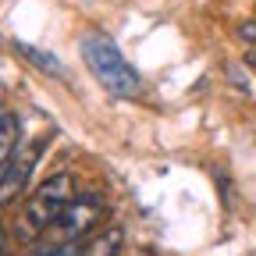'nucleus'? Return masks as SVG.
I'll return each instance as SVG.
<instances>
[{
	"mask_svg": "<svg viewBox=\"0 0 256 256\" xmlns=\"http://www.w3.org/2000/svg\"><path fill=\"white\" fill-rule=\"evenodd\" d=\"M82 60L89 64V72L96 75V82H100L104 89H110L114 96H121V100L139 96V89H142L139 72L124 60V54L107 36H100V32L82 36Z\"/></svg>",
	"mask_w": 256,
	"mask_h": 256,
	"instance_id": "nucleus-1",
	"label": "nucleus"
},
{
	"mask_svg": "<svg viewBox=\"0 0 256 256\" xmlns=\"http://www.w3.org/2000/svg\"><path fill=\"white\" fill-rule=\"evenodd\" d=\"M100 217H104V200L96 196V192H82V196H75L64 206V214L54 220V228L46 235L54 242H82V235L92 232L96 224H100Z\"/></svg>",
	"mask_w": 256,
	"mask_h": 256,
	"instance_id": "nucleus-2",
	"label": "nucleus"
},
{
	"mask_svg": "<svg viewBox=\"0 0 256 256\" xmlns=\"http://www.w3.org/2000/svg\"><path fill=\"white\" fill-rule=\"evenodd\" d=\"M43 146H46V139L18 142V150L11 153V160L4 164V171H0V206L14 203V200L22 196V192H25V185H28L32 171H36V164H40Z\"/></svg>",
	"mask_w": 256,
	"mask_h": 256,
	"instance_id": "nucleus-3",
	"label": "nucleus"
},
{
	"mask_svg": "<svg viewBox=\"0 0 256 256\" xmlns=\"http://www.w3.org/2000/svg\"><path fill=\"white\" fill-rule=\"evenodd\" d=\"M64 200H54V196H46V192H40L36 188V196L28 200V206H25V224H28V232L32 235H46L50 228H54V220L64 214Z\"/></svg>",
	"mask_w": 256,
	"mask_h": 256,
	"instance_id": "nucleus-4",
	"label": "nucleus"
},
{
	"mask_svg": "<svg viewBox=\"0 0 256 256\" xmlns=\"http://www.w3.org/2000/svg\"><path fill=\"white\" fill-rule=\"evenodd\" d=\"M18 132H22L18 114L0 107V171H4V164L11 160V153L18 150Z\"/></svg>",
	"mask_w": 256,
	"mask_h": 256,
	"instance_id": "nucleus-5",
	"label": "nucleus"
},
{
	"mask_svg": "<svg viewBox=\"0 0 256 256\" xmlns=\"http://www.w3.org/2000/svg\"><path fill=\"white\" fill-rule=\"evenodd\" d=\"M121 242H124V232L121 228H107V232H100L96 238L82 242V252L78 256H118Z\"/></svg>",
	"mask_w": 256,
	"mask_h": 256,
	"instance_id": "nucleus-6",
	"label": "nucleus"
},
{
	"mask_svg": "<svg viewBox=\"0 0 256 256\" xmlns=\"http://www.w3.org/2000/svg\"><path fill=\"white\" fill-rule=\"evenodd\" d=\"M14 50H18V54H25V57L36 64L40 72H46V75H54V78H64V64H60L50 50H36L32 43H25V40H14Z\"/></svg>",
	"mask_w": 256,
	"mask_h": 256,
	"instance_id": "nucleus-7",
	"label": "nucleus"
},
{
	"mask_svg": "<svg viewBox=\"0 0 256 256\" xmlns=\"http://www.w3.org/2000/svg\"><path fill=\"white\" fill-rule=\"evenodd\" d=\"M238 40H242L246 46H256V18H246V22L238 25Z\"/></svg>",
	"mask_w": 256,
	"mask_h": 256,
	"instance_id": "nucleus-8",
	"label": "nucleus"
},
{
	"mask_svg": "<svg viewBox=\"0 0 256 256\" xmlns=\"http://www.w3.org/2000/svg\"><path fill=\"white\" fill-rule=\"evenodd\" d=\"M4 246H8V235H4V228H0V252H4Z\"/></svg>",
	"mask_w": 256,
	"mask_h": 256,
	"instance_id": "nucleus-9",
	"label": "nucleus"
}]
</instances>
